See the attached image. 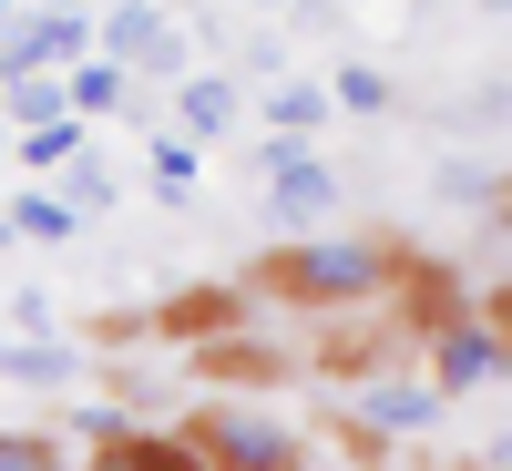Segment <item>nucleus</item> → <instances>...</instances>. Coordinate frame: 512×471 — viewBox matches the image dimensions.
<instances>
[{
	"label": "nucleus",
	"mask_w": 512,
	"mask_h": 471,
	"mask_svg": "<svg viewBox=\"0 0 512 471\" xmlns=\"http://www.w3.org/2000/svg\"><path fill=\"white\" fill-rule=\"evenodd\" d=\"M256 287L287 297V308H308V318H359V308L410 287V256L379 246V236H287L267 267H256Z\"/></svg>",
	"instance_id": "nucleus-1"
},
{
	"label": "nucleus",
	"mask_w": 512,
	"mask_h": 471,
	"mask_svg": "<svg viewBox=\"0 0 512 471\" xmlns=\"http://www.w3.org/2000/svg\"><path fill=\"white\" fill-rule=\"evenodd\" d=\"M185 441H195L205 471H308V431L256 410V400H205L185 420Z\"/></svg>",
	"instance_id": "nucleus-2"
},
{
	"label": "nucleus",
	"mask_w": 512,
	"mask_h": 471,
	"mask_svg": "<svg viewBox=\"0 0 512 471\" xmlns=\"http://www.w3.org/2000/svg\"><path fill=\"white\" fill-rule=\"evenodd\" d=\"M502 369H512L502 308H441L431 328H420V379H431L441 400H482V390H502Z\"/></svg>",
	"instance_id": "nucleus-3"
},
{
	"label": "nucleus",
	"mask_w": 512,
	"mask_h": 471,
	"mask_svg": "<svg viewBox=\"0 0 512 471\" xmlns=\"http://www.w3.org/2000/svg\"><path fill=\"white\" fill-rule=\"evenodd\" d=\"M256 175H267V226L277 236H308L338 216V175L318 164L308 134H267V154H256Z\"/></svg>",
	"instance_id": "nucleus-4"
},
{
	"label": "nucleus",
	"mask_w": 512,
	"mask_h": 471,
	"mask_svg": "<svg viewBox=\"0 0 512 471\" xmlns=\"http://www.w3.org/2000/svg\"><path fill=\"white\" fill-rule=\"evenodd\" d=\"M441 390L431 379H379V369H359V390H349V441H420V431H441Z\"/></svg>",
	"instance_id": "nucleus-5"
},
{
	"label": "nucleus",
	"mask_w": 512,
	"mask_h": 471,
	"mask_svg": "<svg viewBox=\"0 0 512 471\" xmlns=\"http://www.w3.org/2000/svg\"><path fill=\"white\" fill-rule=\"evenodd\" d=\"M93 52H113L123 72H185V41H175V21H164L154 0H113L93 21Z\"/></svg>",
	"instance_id": "nucleus-6"
},
{
	"label": "nucleus",
	"mask_w": 512,
	"mask_h": 471,
	"mask_svg": "<svg viewBox=\"0 0 512 471\" xmlns=\"http://www.w3.org/2000/svg\"><path fill=\"white\" fill-rule=\"evenodd\" d=\"M82 52H93V11H11V62L72 72Z\"/></svg>",
	"instance_id": "nucleus-7"
},
{
	"label": "nucleus",
	"mask_w": 512,
	"mask_h": 471,
	"mask_svg": "<svg viewBox=\"0 0 512 471\" xmlns=\"http://www.w3.org/2000/svg\"><path fill=\"white\" fill-rule=\"evenodd\" d=\"M82 471H205V461H195L185 431H144V420H134V431L93 441V461H82Z\"/></svg>",
	"instance_id": "nucleus-8"
},
{
	"label": "nucleus",
	"mask_w": 512,
	"mask_h": 471,
	"mask_svg": "<svg viewBox=\"0 0 512 471\" xmlns=\"http://www.w3.org/2000/svg\"><path fill=\"white\" fill-rule=\"evenodd\" d=\"M0 379H11V390H72L82 349L72 338H0Z\"/></svg>",
	"instance_id": "nucleus-9"
},
{
	"label": "nucleus",
	"mask_w": 512,
	"mask_h": 471,
	"mask_svg": "<svg viewBox=\"0 0 512 471\" xmlns=\"http://www.w3.org/2000/svg\"><path fill=\"white\" fill-rule=\"evenodd\" d=\"M134 103V72H123L113 52H82L72 72H62V113H82V123H103V113H123Z\"/></svg>",
	"instance_id": "nucleus-10"
},
{
	"label": "nucleus",
	"mask_w": 512,
	"mask_h": 471,
	"mask_svg": "<svg viewBox=\"0 0 512 471\" xmlns=\"http://www.w3.org/2000/svg\"><path fill=\"white\" fill-rule=\"evenodd\" d=\"M82 144H93V123H82V113H52V123H21V134H11V164H21V175H62Z\"/></svg>",
	"instance_id": "nucleus-11"
},
{
	"label": "nucleus",
	"mask_w": 512,
	"mask_h": 471,
	"mask_svg": "<svg viewBox=\"0 0 512 471\" xmlns=\"http://www.w3.org/2000/svg\"><path fill=\"white\" fill-rule=\"evenodd\" d=\"M0 226H11V236H31V246H72V236H82V216H72V205L41 185V175H31L11 205H0Z\"/></svg>",
	"instance_id": "nucleus-12"
},
{
	"label": "nucleus",
	"mask_w": 512,
	"mask_h": 471,
	"mask_svg": "<svg viewBox=\"0 0 512 471\" xmlns=\"http://www.w3.org/2000/svg\"><path fill=\"white\" fill-rule=\"evenodd\" d=\"M144 175H154L164 205H195V185H205V144H195V134H154V144H144Z\"/></svg>",
	"instance_id": "nucleus-13"
},
{
	"label": "nucleus",
	"mask_w": 512,
	"mask_h": 471,
	"mask_svg": "<svg viewBox=\"0 0 512 471\" xmlns=\"http://www.w3.org/2000/svg\"><path fill=\"white\" fill-rule=\"evenodd\" d=\"M226 123H236V82L226 72H185V93H175V134H226Z\"/></svg>",
	"instance_id": "nucleus-14"
},
{
	"label": "nucleus",
	"mask_w": 512,
	"mask_h": 471,
	"mask_svg": "<svg viewBox=\"0 0 512 471\" xmlns=\"http://www.w3.org/2000/svg\"><path fill=\"white\" fill-rule=\"evenodd\" d=\"M0 113H11V134H21V123H52L62 113V72H0Z\"/></svg>",
	"instance_id": "nucleus-15"
},
{
	"label": "nucleus",
	"mask_w": 512,
	"mask_h": 471,
	"mask_svg": "<svg viewBox=\"0 0 512 471\" xmlns=\"http://www.w3.org/2000/svg\"><path fill=\"white\" fill-rule=\"evenodd\" d=\"M267 103V134H318L328 123V82H277V93H256Z\"/></svg>",
	"instance_id": "nucleus-16"
},
{
	"label": "nucleus",
	"mask_w": 512,
	"mask_h": 471,
	"mask_svg": "<svg viewBox=\"0 0 512 471\" xmlns=\"http://www.w3.org/2000/svg\"><path fill=\"white\" fill-rule=\"evenodd\" d=\"M328 113H359V123H379V113H390V72H379V62H349V72L328 82Z\"/></svg>",
	"instance_id": "nucleus-17"
},
{
	"label": "nucleus",
	"mask_w": 512,
	"mask_h": 471,
	"mask_svg": "<svg viewBox=\"0 0 512 471\" xmlns=\"http://www.w3.org/2000/svg\"><path fill=\"white\" fill-rule=\"evenodd\" d=\"M52 195H62V205H72V216H103V205H113V195H123V185H113V175H103V164H93V154H72V164H62V185H52Z\"/></svg>",
	"instance_id": "nucleus-18"
},
{
	"label": "nucleus",
	"mask_w": 512,
	"mask_h": 471,
	"mask_svg": "<svg viewBox=\"0 0 512 471\" xmlns=\"http://www.w3.org/2000/svg\"><path fill=\"white\" fill-rule=\"evenodd\" d=\"M0 471H72V451L52 431H0Z\"/></svg>",
	"instance_id": "nucleus-19"
},
{
	"label": "nucleus",
	"mask_w": 512,
	"mask_h": 471,
	"mask_svg": "<svg viewBox=\"0 0 512 471\" xmlns=\"http://www.w3.org/2000/svg\"><path fill=\"white\" fill-rule=\"evenodd\" d=\"M441 195H451V205H482V216H492V205H502V175H492V164H451Z\"/></svg>",
	"instance_id": "nucleus-20"
},
{
	"label": "nucleus",
	"mask_w": 512,
	"mask_h": 471,
	"mask_svg": "<svg viewBox=\"0 0 512 471\" xmlns=\"http://www.w3.org/2000/svg\"><path fill=\"white\" fill-rule=\"evenodd\" d=\"M62 431H72V441H113V431H134V410H103V400H82V410L62 420Z\"/></svg>",
	"instance_id": "nucleus-21"
},
{
	"label": "nucleus",
	"mask_w": 512,
	"mask_h": 471,
	"mask_svg": "<svg viewBox=\"0 0 512 471\" xmlns=\"http://www.w3.org/2000/svg\"><path fill=\"white\" fill-rule=\"evenodd\" d=\"M0 164H11V113H0Z\"/></svg>",
	"instance_id": "nucleus-22"
},
{
	"label": "nucleus",
	"mask_w": 512,
	"mask_h": 471,
	"mask_svg": "<svg viewBox=\"0 0 512 471\" xmlns=\"http://www.w3.org/2000/svg\"><path fill=\"white\" fill-rule=\"evenodd\" d=\"M11 11H21V0H0V21H11Z\"/></svg>",
	"instance_id": "nucleus-23"
},
{
	"label": "nucleus",
	"mask_w": 512,
	"mask_h": 471,
	"mask_svg": "<svg viewBox=\"0 0 512 471\" xmlns=\"http://www.w3.org/2000/svg\"><path fill=\"white\" fill-rule=\"evenodd\" d=\"M0 246H11V226H0Z\"/></svg>",
	"instance_id": "nucleus-24"
}]
</instances>
